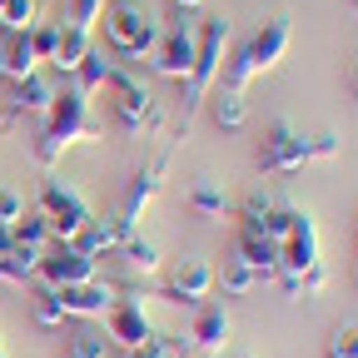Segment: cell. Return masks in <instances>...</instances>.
<instances>
[{
    "label": "cell",
    "instance_id": "8",
    "mask_svg": "<svg viewBox=\"0 0 358 358\" xmlns=\"http://www.w3.org/2000/svg\"><path fill=\"white\" fill-rule=\"evenodd\" d=\"M100 259H85L75 244H55L50 254H40V274L50 289H70V284H90V279H100Z\"/></svg>",
    "mask_w": 358,
    "mask_h": 358
},
{
    "label": "cell",
    "instance_id": "29",
    "mask_svg": "<svg viewBox=\"0 0 358 358\" xmlns=\"http://www.w3.org/2000/svg\"><path fill=\"white\" fill-rule=\"evenodd\" d=\"M120 254H124V264H129V268H145V274H155V268H159V249H155L150 239H140V234L124 239V244H120Z\"/></svg>",
    "mask_w": 358,
    "mask_h": 358
},
{
    "label": "cell",
    "instance_id": "22",
    "mask_svg": "<svg viewBox=\"0 0 358 358\" xmlns=\"http://www.w3.org/2000/svg\"><path fill=\"white\" fill-rule=\"evenodd\" d=\"M185 204H189L199 219H224V214H229V194H224L214 179H194L189 194H185Z\"/></svg>",
    "mask_w": 358,
    "mask_h": 358
},
{
    "label": "cell",
    "instance_id": "7",
    "mask_svg": "<svg viewBox=\"0 0 358 358\" xmlns=\"http://www.w3.org/2000/svg\"><path fill=\"white\" fill-rule=\"evenodd\" d=\"M150 65L164 80H189V70H194V30L189 25H164L155 50H150Z\"/></svg>",
    "mask_w": 358,
    "mask_h": 358
},
{
    "label": "cell",
    "instance_id": "42",
    "mask_svg": "<svg viewBox=\"0 0 358 358\" xmlns=\"http://www.w3.org/2000/svg\"><path fill=\"white\" fill-rule=\"evenodd\" d=\"M353 15H358V0H353Z\"/></svg>",
    "mask_w": 358,
    "mask_h": 358
},
{
    "label": "cell",
    "instance_id": "20",
    "mask_svg": "<svg viewBox=\"0 0 358 358\" xmlns=\"http://www.w3.org/2000/svg\"><path fill=\"white\" fill-rule=\"evenodd\" d=\"M95 50V40H90V30H80V25H60V45H55V70L60 75H75V65Z\"/></svg>",
    "mask_w": 358,
    "mask_h": 358
},
{
    "label": "cell",
    "instance_id": "33",
    "mask_svg": "<svg viewBox=\"0 0 358 358\" xmlns=\"http://www.w3.org/2000/svg\"><path fill=\"white\" fill-rule=\"evenodd\" d=\"M105 6H110V0H70V25L95 30V25H100V15H105Z\"/></svg>",
    "mask_w": 358,
    "mask_h": 358
},
{
    "label": "cell",
    "instance_id": "17",
    "mask_svg": "<svg viewBox=\"0 0 358 358\" xmlns=\"http://www.w3.org/2000/svg\"><path fill=\"white\" fill-rule=\"evenodd\" d=\"M189 343L194 348H209V353H224V343H229V313H224L219 303H199L194 329H189Z\"/></svg>",
    "mask_w": 358,
    "mask_h": 358
},
{
    "label": "cell",
    "instance_id": "35",
    "mask_svg": "<svg viewBox=\"0 0 358 358\" xmlns=\"http://www.w3.org/2000/svg\"><path fill=\"white\" fill-rule=\"evenodd\" d=\"M329 358H358V324H348L329 338Z\"/></svg>",
    "mask_w": 358,
    "mask_h": 358
},
{
    "label": "cell",
    "instance_id": "40",
    "mask_svg": "<svg viewBox=\"0 0 358 358\" xmlns=\"http://www.w3.org/2000/svg\"><path fill=\"white\" fill-rule=\"evenodd\" d=\"M348 90H353V100H358V60L348 65Z\"/></svg>",
    "mask_w": 358,
    "mask_h": 358
},
{
    "label": "cell",
    "instance_id": "13",
    "mask_svg": "<svg viewBox=\"0 0 358 358\" xmlns=\"http://www.w3.org/2000/svg\"><path fill=\"white\" fill-rule=\"evenodd\" d=\"M60 303H65V319H105L115 308V289L105 279L70 284V289H60Z\"/></svg>",
    "mask_w": 358,
    "mask_h": 358
},
{
    "label": "cell",
    "instance_id": "34",
    "mask_svg": "<svg viewBox=\"0 0 358 358\" xmlns=\"http://www.w3.org/2000/svg\"><path fill=\"white\" fill-rule=\"evenodd\" d=\"M30 45H35V60H55V45H60V25H30Z\"/></svg>",
    "mask_w": 358,
    "mask_h": 358
},
{
    "label": "cell",
    "instance_id": "26",
    "mask_svg": "<svg viewBox=\"0 0 358 358\" xmlns=\"http://www.w3.org/2000/svg\"><path fill=\"white\" fill-rule=\"evenodd\" d=\"M214 284H224V294H249V289L259 284V274H254L239 254H229V259H224V268L214 274Z\"/></svg>",
    "mask_w": 358,
    "mask_h": 358
},
{
    "label": "cell",
    "instance_id": "27",
    "mask_svg": "<svg viewBox=\"0 0 358 358\" xmlns=\"http://www.w3.org/2000/svg\"><path fill=\"white\" fill-rule=\"evenodd\" d=\"M294 224H299V209H294V204H274V209L264 214V224H259L254 234H264V239H274V244H284V239L294 234Z\"/></svg>",
    "mask_w": 358,
    "mask_h": 358
},
{
    "label": "cell",
    "instance_id": "6",
    "mask_svg": "<svg viewBox=\"0 0 358 358\" xmlns=\"http://www.w3.org/2000/svg\"><path fill=\"white\" fill-rule=\"evenodd\" d=\"M308 159H313L308 155V134H299L289 120H274L264 129V145H259V169L264 174H294Z\"/></svg>",
    "mask_w": 358,
    "mask_h": 358
},
{
    "label": "cell",
    "instance_id": "25",
    "mask_svg": "<svg viewBox=\"0 0 358 358\" xmlns=\"http://www.w3.org/2000/svg\"><path fill=\"white\" fill-rule=\"evenodd\" d=\"M189 338H179V334H155L150 343H140V348H129L124 358H189Z\"/></svg>",
    "mask_w": 358,
    "mask_h": 358
},
{
    "label": "cell",
    "instance_id": "14",
    "mask_svg": "<svg viewBox=\"0 0 358 358\" xmlns=\"http://www.w3.org/2000/svg\"><path fill=\"white\" fill-rule=\"evenodd\" d=\"M105 329H110V338H115L124 353L155 338V324L145 319V308H140V303H115V308L105 313Z\"/></svg>",
    "mask_w": 358,
    "mask_h": 358
},
{
    "label": "cell",
    "instance_id": "9",
    "mask_svg": "<svg viewBox=\"0 0 358 358\" xmlns=\"http://www.w3.org/2000/svg\"><path fill=\"white\" fill-rule=\"evenodd\" d=\"M308 268H319V224H313V214H308V209H299L294 234L279 244V274L303 279Z\"/></svg>",
    "mask_w": 358,
    "mask_h": 358
},
{
    "label": "cell",
    "instance_id": "43",
    "mask_svg": "<svg viewBox=\"0 0 358 358\" xmlns=\"http://www.w3.org/2000/svg\"><path fill=\"white\" fill-rule=\"evenodd\" d=\"M0 358H6V348H0Z\"/></svg>",
    "mask_w": 358,
    "mask_h": 358
},
{
    "label": "cell",
    "instance_id": "24",
    "mask_svg": "<svg viewBox=\"0 0 358 358\" xmlns=\"http://www.w3.org/2000/svg\"><path fill=\"white\" fill-rule=\"evenodd\" d=\"M110 60H105V50H90L80 65H75V90L80 95H95V90H105V80H110Z\"/></svg>",
    "mask_w": 358,
    "mask_h": 358
},
{
    "label": "cell",
    "instance_id": "19",
    "mask_svg": "<svg viewBox=\"0 0 358 358\" xmlns=\"http://www.w3.org/2000/svg\"><path fill=\"white\" fill-rule=\"evenodd\" d=\"M209 120L219 124V129H244V120H249V105H244V95H239V90H209Z\"/></svg>",
    "mask_w": 358,
    "mask_h": 358
},
{
    "label": "cell",
    "instance_id": "1",
    "mask_svg": "<svg viewBox=\"0 0 358 358\" xmlns=\"http://www.w3.org/2000/svg\"><path fill=\"white\" fill-rule=\"evenodd\" d=\"M45 115H50V124H45L40 145H35V159H40V164H55L70 145H100V140H105V124L90 115V95H80L75 85L60 90Z\"/></svg>",
    "mask_w": 358,
    "mask_h": 358
},
{
    "label": "cell",
    "instance_id": "31",
    "mask_svg": "<svg viewBox=\"0 0 358 358\" xmlns=\"http://www.w3.org/2000/svg\"><path fill=\"white\" fill-rule=\"evenodd\" d=\"M35 319H40L45 329L65 324V303H60V289H50V284L40 289V299H35Z\"/></svg>",
    "mask_w": 358,
    "mask_h": 358
},
{
    "label": "cell",
    "instance_id": "16",
    "mask_svg": "<svg viewBox=\"0 0 358 358\" xmlns=\"http://www.w3.org/2000/svg\"><path fill=\"white\" fill-rule=\"evenodd\" d=\"M234 254L254 268L259 279H274V274H279V244H274V239H264V234H254V229H239Z\"/></svg>",
    "mask_w": 358,
    "mask_h": 358
},
{
    "label": "cell",
    "instance_id": "15",
    "mask_svg": "<svg viewBox=\"0 0 358 358\" xmlns=\"http://www.w3.org/2000/svg\"><path fill=\"white\" fill-rule=\"evenodd\" d=\"M35 70H40V60H35L30 30H0V75H6V80H25Z\"/></svg>",
    "mask_w": 358,
    "mask_h": 358
},
{
    "label": "cell",
    "instance_id": "4",
    "mask_svg": "<svg viewBox=\"0 0 358 358\" xmlns=\"http://www.w3.org/2000/svg\"><path fill=\"white\" fill-rule=\"evenodd\" d=\"M40 214L50 219V239H55V244H70L85 224L95 219V214H90V204L80 199V189L65 185V179H55V174L40 185Z\"/></svg>",
    "mask_w": 358,
    "mask_h": 358
},
{
    "label": "cell",
    "instance_id": "21",
    "mask_svg": "<svg viewBox=\"0 0 358 358\" xmlns=\"http://www.w3.org/2000/svg\"><path fill=\"white\" fill-rule=\"evenodd\" d=\"M40 254L45 249H35V244H10L6 254H0V279H10V284L35 279L40 274Z\"/></svg>",
    "mask_w": 358,
    "mask_h": 358
},
{
    "label": "cell",
    "instance_id": "41",
    "mask_svg": "<svg viewBox=\"0 0 358 358\" xmlns=\"http://www.w3.org/2000/svg\"><path fill=\"white\" fill-rule=\"evenodd\" d=\"M214 358H254V353H229V348H224V353H214Z\"/></svg>",
    "mask_w": 358,
    "mask_h": 358
},
{
    "label": "cell",
    "instance_id": "37",
    "mask_svg": "<svg viewBox=\"0 0 358 358\" xmlns=\"http://www.w3.org/2000/svg\"><path fill=\"white\" fill-rule=\"evenodd\" d=\"M338 145H343V140H338L334 129H324V134H308V155H313V159H334V155H338Z\"/></svg>",
    "mask_w": 358,
    "mask_h": 358
},
{
    "label": "cell",
    "instance_id": "5",
    "mask_svg": "<svg viewBox=\"0 0 358 358\" xmlns=\"http://www.w3.org/2000/svg\"><path fill=\"white\" fill-rule=\"evenodd\" d=\"M105 90H110L115 120H120V124H124L129 134H140V129H159V110H155L150 90H145L140 80H134V75H124V70H110Z\"/></svg>",
    "mask_w": 358,
    "mask_h": 358
},
{
    "label": "cell",
    "instance_id": "32",
    "mask_svg": "<svg viewBox=\"0 0 358 358\" xmlns=\"http://www.w3.org/2000/svg\"><path fill=\"white\" fill-rule=\"evenodd\" d=\"M30 25H35V0H6L0 30H30Z\"/></svg>",
    "mask_w": 358,
    "mask_h": 358
},
{
    "label": "cell",
    "instance_id": "2",
    "mask_svg": "<svg viewBox=\"0 0 358 358\" xmlns=\"http://www.w3.org/2000/svg\"><path fill=\"white\" fill-rule=\"evenodd\" d=\"M105 45L115 55H150L155 50V40H159V20L145 15L134 0H115V6H105Z\"/></svg>",
    "mask_w": 358,
    "mask_h": 358
},
{
    "label": "cell",
    "instance_id": "3",
    "mask_svg": "<svg viewBox=\"0 0 358 358\" xmlns=\"http://www.w3.org/2000/svg\"><path fill=\"white\" fill-rule=\"evenodd\" d=\"M224 45H229V20L224 15H204L199 30H194V70H189V110L219 85V65H224ZM185 110V115H189Z\"/></svg>",
    "mask_w": 358,
    "mask_h": 358
},
{
    "label": "cell",
    "instance_id": "11",
    "mask_svg": "<svg viewBox=\"0 0 358 358\" xmlns=\"http://www.w3.org/2000/svg\"><path fill=\"white\" fill-rule=\"evenodd\" d=\"M209 289H214V268L204 264V259H185L169 274V284H164V303H189V308H199L204 299H209Z\"/></svg>",
    "mask_w": 358,
    "mask_h": 358
},
{
    "label": "cell",
    "instance_id": "36",
    "mask_svg": "<svg viewBox=\"0 0 358 358\" xmlns=\"http://www.w3.org/2000/svg\"><path fill=\"white\" fill-rule=\"evenodd\" d=\"M268 209H274V199H268V194H249V199L239 204V214H244V229H259Z\"/></svg>",
    "mask_w": 358,
    "mask_h": 358
},
{
    "label": "cell",
    "instance_id": "23",
    "mask_svg": "<svg viewBox=\"0 0 358 358\" xmlns=\"http://www.w3.org/2000/svg\"><path fill=\"white\" fill-rule=\"evenodd\" d=\"M70 244H75L85 259H100V254L120 249V244H115V229H110V219H90V224H85V229H80Z\"/></svg>",
    "mask_w": 358,
    "mask_h": 358
},
{
    "label": "cell",
    "instance_id": "28",
    "mask_svg": "<svg viewBox=\"0 0 358 358\" xmlns=\"http://www.w3.org/2000/svg\"><path fill=\"white\" fill-rule=\"evenodd\" d=\"M10 234H15V244H35V249H45V239H50V219H45L40 209H35V214H20V219L10 224Z\"/></svg>",
    "mask_w": 358,
    "mask_h": 358
},
{
    "label": "cell",
    "instance_id": "18",
    "mask_svg": "<svg viewBox=\"0 0 358 358\" xmlns=\"http://www.w3.org/2000/svg\"><path fill=\"white\" fill-rule=\"evenodd\" d=\"M50 100H55V90L40 70L25 75V80H10V115H45Z\"/></svg>",
    "mask_w": 358,
    "mask_h": 358
},
{
    "label": "cell",
    "instance_id": "10",
    "mask_svg": "<svg viewBox=\"0 0 358 358\" xmlns=\"http://www.w3.org/2000/svg\"><path fill=\"white\" fill-rule=\"evenodd\" d=\"M164 174H169V155H159V159H150V164L134 169V174H129V185H124V194H120V219L140 224L145 204L164 189Z\"/></svg>",
    "mask_w": 358,
    "mask_h": 358
},
{
    "label": "cell",
    "instance_id": "38",
    "mask_svg": "<svg viewBox=\"0 0 358 358\" xmlns=\"http://www.w3.org/2000/svg\"><path fill=\"white\" fill-rule=\"evenodd\" d=\"M20 214H25L20 194H15V189H0V224H15Z\"/></svg>",
    "mask_w": 358,
    "mask_h": 358
},
{
    "label": "cell",
    "instance_id": "39",
    "mask_svg": "<svg viewBox=\"0 0 358 358\" xmlns=\"http://www.w3.org/2000/svg\"><path fill=\"white\" fill-rule=\"evenodd\" d=\"M169 6H174V10H199L204 0H169Z\"/></svg>",
    "mask_w": 358,
    "mask_h": 358
},
{
    "label": "cell",
    "instance_id": "12",
    "mask_svg": "<svg viewBox=\"0 0 358 358\" xmlns=\"http://www.w3.org/2000/svg\"><path fill=\"white\" fill-rule=\"evenodd\" d=\"M284 50H289V20H284V15H274V20H264V25L254 30V40L244 45V55H249L254 75H264V70H274V65L284 60Z\"/></svg>",
    "mask_w": 358,
    "mask_h": 358
},
{
    "label": "cell",
    "instance_id": "30",
    "mask_svg": "<svg viewBox=\"0 0 358 358\" xmlns=\"http://www.w3.org/2000/svg\"><path fill=\"white\" fill-rule=\"evenodd\" d=\"M70 358H105V334L90 324V319L75 329V338H70Z\"/></svg>",
    "mask_w": 358,
    "mask_h": 358
}]
</instances>
